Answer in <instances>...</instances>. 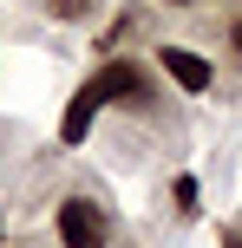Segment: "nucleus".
<instances>
[{
	"mask_svg": "<svg viewBox=\"0 0 242 248\" xmlns=\"http://www.w3.org/2000/svg\"><path fill=\"white\" fill-rule=\"evenodd\" d=\"M105 105H131V111H144V105H151V65H138V59H105L98 72H92L85 85L65 98L59 144H85L92 118H98Z\"/></svg>",
	"mask_w": 242,
	"mask_h": 248,
	"instance_id": "1",
	"label": "nucleus"
},
{
	"mask_svg": "<svg viewBox=\"0 0 242 248\" xmlns=\"http://www.w3.org/2000/svg\"><path fill=\"white\" fill-rule=\"evenodd\" d=\"M59 242L65 248H112V222L92 196H65L59 202Z\"/></svg>",
	"mask_w": 242,
	"mask_h": 248,
	"instance_id": "2",
	"label": "nucleus"
},
{
	"mask_svg": "<svg viewBox=\"0 0 242 248\" xmlns=\"http://www.w3.org/2000/svg\"><path fill=\"white\" fill-rule=\"evenodd\" d=\"M157 65H164V78L177 92H190V98H203V92L216 85V65H210L203 52H190V46H157Z\"/></svg>",
	"mask_w": 242,
	"mask_h": 248,
	"instance_id": "3",
	"label": "nucleus"
},
{
	"mask_svg": "<svg viewBox=\"0 0 242 248\" xmlns=\"http://www.w3.org/2000/svg\"><path fill=\"white\" fill-rule=\"evenodd\" d=\"M46 13H52V20H65V26H79V20L98 13V0H46Z\"/></svg>",
	"mask_w": 242,
	"mask_h": 248,
	"instance_id": "4",
	"label": "nucleus"
},
{
	"mask_svg": "<svg viewBox=\"0 0 242 248\" xmlns=\"http://www.w3.org/2000/svg\"><path fill=\"white\" fill-rule=\"evenodd\" d=\"M170 202H177V216H196V209H203V189H196V176H177V183H170Z\"/></svg>",
	"mask_w": 242,
	"mask_h": 248,
	"instance_id": "5",
	"label": "nucleus"
},
{
	"mask_svg": "<svg viewBox=\"0 0 242 248\" xmlns=\"http://www.w3.org/2000/svg\"><path fill=\"white\" fill-rule=\"evenodd\" d=\"M229 52H236V59H242V13H236V20H229Z\"/></svg>",
	"mask_w": 242,
	"mask_h": 248,
	"instance_id": "6",
	"label": "nucleus"
},
{
	"mask_svg": "<svg viewBox=\"0 0 242 248\" xmlns=\"http://www.w3.org/2000/svg\"><path fill=\"white\" fill-rule=\"evenodd\" d=\"M223 248H242V229H223Z\"/></svg>",
	"mask_w": 242,
	"mask_h": 248,
	"instance_id": "7",
	"label": "nucleus"
},
{
	"mask_svg": "<svg viewBox=\"0 0 242 248\" xmlns=\"http://www.w3.org/2000/svg\"><path fill=\"white\" fill-rule=\"evenodd\" d=\"M170 7H190V0H170Z\"/></svg>",
	"mask_w": 242,
	"mask_h": 248,
	"instance_id": "8",
	"label": "nucleus"
}]
</instances>
